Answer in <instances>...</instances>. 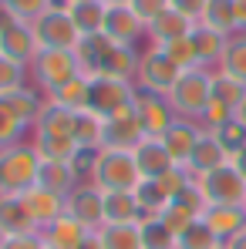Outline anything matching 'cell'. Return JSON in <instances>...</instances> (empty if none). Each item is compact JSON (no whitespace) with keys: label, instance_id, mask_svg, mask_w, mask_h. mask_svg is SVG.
Here are the masks:
<instances>
[{"label":"cell","instance_id":"1","mask_svg":"<svg viewBox=\"0 0 246 249\" xmlns=\"http://www.w3.org/2000/svg\"><path fill=\"white\" fill-rule=\"evenodd\" d=\"M88 182L95 189H101V192H135L138 182H142V172L135 165L132 152L98 148V159H95V168H91Z\"/></svg>","mask_w":246,"mask_h":249},{"label":"cell","instance_id":"2","mask_svg":"<svg viewBox=\"0 0 246 249\" xmlns=\"http://www.w3.org/2000/svg\"><path fill=\"white\" fill-rule=\"evenodd\" d=\"M41 155L34 152L31 138H20L7 148H0V185L3 192H27L38 185Z\"/></svg>","mask_w":246,"mask_h":249},{"label":"cell","instance_id":"3","mask_svg":"<svg viewBox=\"0 0 246 249\" xmlns=\"http://www.w3.org/2000/svg\"><path fill=\"white\" fill-rule=\"evenodd\" d=\"M165 98H169V105L175 108L179 118L199 122L203 111H206V105L212 101V71H206V68L182 71V78L175 81V88H172Z\"/></svg>","mask_w":246,"mask_h":249},{"label":"cell","instance_id":"4","mask_svg":"<svg viewBox=\"0 0 246 249\" xmlns=\"http://www.w3.org/2000/svg\"><path fill=\"white\" fill-rule=\"evenodd\" d=\"M27 71H31V84L44 94H54L61 84L84 74L75 51H38V57L31 61Z\"/></svg>","mask_w":246,"mask_h":249},{"label":"cell","instance_id":"5","mask_svg":"<svg viewBox=\"0 0 246 249\" xmlns=\"http://www.w3.org/2000/svg\"><path fill=\"white\" fill-rule=\"evenodd\" d=\"M182 78V68L169 61L162 47L149 44L142 51V61H138V71H135V88L138 91H152V94H169L175 81Z\"/></svg>","mask_w":246,"mask_h":249},{"label":"cell","instance_id":"6","mask_svg":"<svg viewBox=\"0 0 246 249\" xmlns=\"http://www.w3.org/2000/svg\"><path fill=\"white\" fill-rule=\"evenodd\" d=\"M31 27H34V37H38L41 51H75L78 41H81V31L75 27V20H71L68 10L47 7Z\"/></svg>","mask_w":246,"mask_h":249},{"label":"cell","instance_id":"7","mask_svg":"<svg viewBox=\"0 0 246 249\" xmlns=\"http://www.w3.org/2000/svg\"><path fill=\"white\" fill-rule=\"evenodd\" d=\"M206 206H243L246 202V178L233 168V162L216 172H206L196 178Z\"/></svg>","mask_w":246,"mask_h":249},{"label":"cell","instance_id":"8","mask_svg":"<svg viewBox=\"0 0 246 249\" xmlns=\"http://www.w3.org/2000/svg\"><path fill=\"white\" fill-rule=\"evenodd\" d=\"M135 94L138 88L135 81H125V78H108V74H91V108L98 115H115L122 108L135 105Z\"/></svg>","mask_w":246,"mask_h":249},{"label":"cell","instance_id":"9","mask_svg":"<svg viewBox=\"0 0 246 249\" xmlns=\"http://www.w3.org/2000/svg\"><path fill=\"white\" fill-rule=\"evenodd\" d=\"M38 37H34V27L27 20H17V17H3L0 14V54L17 61V64H27L38 57Z\"/></svg>","mask_w":246,"mask_h":249},{"label":"cell","instance_id":"10","mask_svg":"<svg viewBox=\"0 0 246 249\" xmlns=\"http://www.w3.org/2000/svg\"><path fill=\"white\" fill-rule=\"evenodd\" d=\"M64 215L81 222L84 229H101L105 226V192L95 189L91 182H81L75 192L64 196Z\"/></svg>","mask_w":246,"mask_h":249},{"label":"cell","instance_id":"11","mask_svg":"<svg viewBox=\"0 0 246 249\" xmlns=\"http://www.w3.org/2000/svg\"><path fill=\"white\" fill-rule=\"evenodd\" d=\"M135 115H138V122H142L149 138H162L169 131V124L179 118L175 108L169 105V98L165 94H152V91H138L135 94Z\"/></svg>","mask_w":246,"mask_h":249},{"label":"cell","instance_id":"12","mask_svg":"<svg viewBox=\"0 0 246 249\" xmlns=\"http://www.w3.org/2000/svg\"><path fill=\"white\" fill-rule=\"evenodd\" d=\"M142 138H149V135H145V128H142V122H138V115H135V105L105 118V145H101V148L132 152Z\"/></svg>","mask_w":246,"mask_h":249},{"label":"cell","instance_id":"13","mask_svg":"<svg viewBox=\"0 0 246 249\" xmlns=\"http://www.w3.org/2000/svg\"><path fill=\"white\" fill-rule=\"evenodd\" d=\"M115 44H125V47H138V41L145 37V24L142 17L128 7V3H108V17H105V31Z\"/></svg>","mask_w":246,"mask_h":249},{"label":"cell","instance_id":"14","mask_svg":"<svg viewBox=\"0 0 246 249\" xmlns=\"http://www.w3.org/2000/svg\"><path fill=\"white\" fill-rule=\"evenodd\" d=\"M0 105L17 118V124H20L24 131H31V128L38 124V118H41L44 105H47V94L38 91L34 84H24V88H17V91H10V94H3V98H0Z\"/></svg>","mask_w":246,"mask_h":249},{"label":"cell","instance_id":"15","mask_svg":"<svg viewBox=\"0 0 246 249\" xmlns=\"http://www.w3.org/2000/svg\"><path fill=\"white\" fill-rule=\"evenodd\" d=\"M0 232L3 236H27V232H41V226L34 222L24 192H3L0 196Z\"/></svg>","mask_w":246,"mask_h":249},{"label":"cell","instance_id":"16","mask_svg":"<svg viewBox=\"0 0 246 249\" xmlns=\"http://www.w3.org/2000/svg\"><path fill=\"white\" fill-rule=\"evenodd\" d=\"M203 124L199 122H189V118H175V122L169 124V131L162 135V145L169 148V155H172V162L175 165H189V155H192V148L199 145V138H203Z\"/></svg>","mask_w":246,"mask_h":249},{"label":"cell","instance_id":"17","mask_svg":"<svg viewBox=\"0 0 246 249\" xmlns=\"http://www.w3.org/2000/svg\"><path fill=\"white\" fill-rule=\"evenodd\" d=\"M132 159H135V165L142 172V178H162L165 172L175 168L169 148L162 145V138H142V142L132 148Z\"/></svg>","mask_w":246,"mask_h":249},{"label":"cell","instance_id":"18","mask_svg":"<svg viewBox=\"0 0 246 249\" xmlns=\"http://www.w3.org/2000/svg\"><path fill=\"white\" fill-rule=\"evenodd\" d=\"M192 27H196V20H189L186 14H179V10H165V14H159L149 27H145V41L155 44V47H162V44L169 41H179V37H189L192 34Z\"/></svg>","mask_w":246,"mask_h":249},{"label":"cell","instance_id":"19","mask_svg":"<svg viewBox=\"0 0 246 249\" xmlns=\"http://www.w3.org/2000/svg\"><path fill=\"white\" fill-rule=\"evenodd\" d=\"M189 41H192V47H196L199 68L216 71V68H219V61H223V54H226L229 37H226V34H219V31H212V27L196 24V27H192V34H189Z\"/></svg>","mask_w":246,"mask_h":249},{"label":"cell","instance_id":"20","mask_svg":"<svg viewBox=\"0 0 246 249\" xmlns=\"http://www.w3.org/2000/svg\"><path fill=\"white\" fill-rule=\"evenodd\" d=\"M229 165V155H226V148L216 142V135L212 131H203V138H199V145L192 148V155H189V172H192V178H199L206 172H216V168Z\"/></svg>","mask_w":246,"mask_h":249},{"label":"cell","instance_id":"21","mask_svg":"<svg viewBox=\"0 0 246 249\" xmlns=\"http://www.w3.org/2000/svg\"><path fill=\"white\" fill-rule=\"evenodd\" d=\"M203 222L223 239V243H229L236 232L246 229V209L243 206H206Z\"/></svg>","mask_w":246,"mask_h":249},{"label":"cell","instance_id":"22","mask_svg":"<svg viewBox=\"0 0 246 249\" xmlns=\"http://www.w3.org/2000/svg\"><path fill=\"white\" fill-rule=\"evenodd\" d=\"M91 229H84L81 222H75L71 215H61V219H54L51 226H44L41 229V239L47 249H78L84 236H88Z\"/></svg>","mask_w":246,"mask_h":249},{"label":"cell","instance_id":"23","mask_svg":"<svg viewBox=\"0 0 246 249\" xmlns=\"http://www.w3.org/2000/svg\"><path fill=\"white\" fill-rule=\"evenodd\" d=\"M24 199H27V209H31V215H34V222H38L41 229H44V226H51L54 219L64 215V196L47 192V189H41V185L27 189Z\"/></svg>","mask_w":246,"mask_h":249},{"label":"cell","instance_id":"24","mask_svg":"<svg viewBox=\"0 0 246 249\" xmlns=\"http://www.w3.org/2000/svg\"><path fill=\"white\" fill-rule=\"evenodd\" d=\"M38 185L47 189V192H57V196H68L81 185L78 172L71 168V162H41V172H38Z\"/></svg>","mask_w":246,"mask_h":249},{"label":"cell","instance_id":"25","mask_svg":"<svg viewBox=\"0 0 246 249\" xmlns=\"http://www.w3.org/2000/svg\"><path fill=\"white\" fill-rule=\"evenodd\" d=\"M75 142L78 148H91L98 152L105 145V115H98L95 108H84V111H75Z\"/></svg>","mask_w":246,"mask_h":249},{"label":"cell","instance_id":"26","mask_svg":"<svg viewBox=\"0 0 246 249\" xmlns=\"http://www.w3.org/2000/svg\"><path fill=\"white\" fill-rule=\"evenodd\" d=\"M112 47H115V41L108 34H84L81 41H78V47H75L78 64H81L84 74H98V68L105 64V57L112 54Z\"/></svg>","mask_w":246,"mask_h":249},{"label":"cell","instance_id":"27","mask_svg":"<svg viewBox=\"0 0 246 249\" xmlns=\"http://www.w3.org/2000/svg\"><path fill=\"white\" fill-rule=\"evenodd\" d=\"M68 14H71V20H75V27L84 34H101L105 31V17H108V3L105 0H75L71 7H68Z\"/></svg>","mask_w":246,"mask_h":249},{"label":"cell","instance_id":"28","mask_svg":"<svg viewBox=\"0 0 246 249\" xmlns=\"http://www.w3.org/2000/svg\"><path fill=\"white\" fill-rule=\"evenodd\" d=\"M31 145H34V152L41 155V162H71V159L78 155V142H75V138H64V135L31 131Z\"/></svg>","mask_w":246,"mask_h":249},{"label":"cell","instance_id":"29","mask_svg":"<svg viewBox=\"0 0 246 249\" xmlns=\"http://www.w3.org/2000/svg\"><path fill=\"white\" fill-rule=\"evenodd\" d=\"M138 61H142V51H138V47H125V44H115V47H112V54L105 57V64L98 68V74H108V78H125V81H135ZM88 78H91V74H88Z\"/></svg>","mask_w":246,"mask_h":249},{"label":"cell","instance_id":"30","mask_svg":"<svg viewBox=\"0 0 246 249\" xmlns=\"http://www.w3.org/2000/svg\"><path fill=\"white\" fill-rule=\"evenodd\" d=\"M47 101L68 108V111H84V108H91V78H88V74L71 78L68 84H61L54 94H47Z\"/></svg>","mask_w":246,"mask_h":249},{"label":"cell","instance_id":"31","mask_svg":"<svg viewBox=\"0 0 246 249\" xmlns=\"http://www.w3.org/2000/svg\"><path fill=\"white\" fill-rule=\"evenodd\" d=\"M142 206L135 192H105V226L112 222H142Z\"/></svg>","mask_w":246,"mask_h":249},{"label":"cell","instance_id":"32","mask_svg":"<svg viewBox=\"0 0 246 249\" xmlns=\"http://www.w3.org/2000/svg\"><path fill=\"white\" fill-rule=\"evenodd\" d=\"M199 24L226 34V37H233L236 34V0H209L203 17H199Z\"/></svg>","mask_w":246,"mask_h":249},{"label":"cell","instance_id":"33","mask_svg":"<svg viewBox=\"0 0 246 249\" xmlns=\"http://www.w3.org/2000/svg\"><path fill=\"white\" fill-rule=\"evenodd\" d=\"M31 131H41V135H64V138H75L71 131H75V111H68V108H61V105H54V101H47L41 111V118L38 124L31 128Z\"/></svg>","mask_w":246,"mask_h":249},{"label":"cell","instance_id":"34","mask_svg":"<svg viewBox=\"0 0 246 249\" xmlns=\"http://www.w3.org/2000/svg\"><path fill=\"white\" fill-rule=\"evenodd\" d=\"M138 232H142V249H175L179 246V236L165 226L159 215H142Z\"/></svg>","mask_w":246,"mask_h":249},{"label":"cell","instance_id":"35","mask_svg":"<svg viewBox=\"0 0 246 249\" xmlns=\"http://www.w3.org/2000/svg\"><path fill=\"white\" fill-rule=\"evenodd\" d=\"M98 236H101V246L105 249H142L138 222H112V226H101Z\"/></svg>","mask_w":246,"mask_h":249},{"label":"cell","instance_id":"36","mask_svg":"<svg viewBox=\"0 0 246 249\" xmlns=\"http://www.w3.org/2000/svg\"><path fill=\"white\" fill-rule=\"evenodd\" d=\"M212 98L216 101H223L226 108H233V111H240V105L246 101V81L240 78H233V74H226V71H212Z\"/></svg>","mask_w":246,"mask_h":249},{"label":"cell","instance_id":"37","mask_svg":"<svg viewBox=\"0 0 246 249\" xmlns=\"http://www.w3.org/2000/svg\"><path fill=\"white\" fill-rule=\"evenodd\" d=\"M135 199H138V206H142L145 215H159V212L172 202L159 178H142V182H138V189H135Z\"/></svg>","mask_w":246,"mask_h":249},{"label":"cell","instance_id":"38","mask_svg":"<svg viewBox=\"0 0 246 249\" xmlns=\"http://www.w3.org/2000/svg\"><path fill=\"white\" fill-rule=\"evenodd\" d=\"M212 135H216V142L226 148V155H229V162L240 155L246 148V124L240 118H229V122H223L219 128H212Z\"/></svg>","mask_w":246,"mask_h":249},{"label":"cell","instance_id":"39","mask_svg":"<svg viewBox=\"0 0 246 249\" xmlns=\"http://www.w3.org/2000/svg\"><path fill=\"white\" fill-rule=\"evenodd\" d=\"M219 71H226V74L246 81V34H233V37H229L226 54H223V61H219Z\"/></svg>","mask_w":246,"mask_h":249},{"label":"cell","instance_id":"40","mask_svg":"<svg viewBox=\"0 0 246 249\" xmlns=\"http://www.w3.org/2000/svg\"><path fill=\"white\" fill-rule=\"evenodd\" d=\"M219 246H223V239L199 219V222H192V226L179 236V246L175 249H219Z\"/></svg>","mask_w":246,"mask_h":249},{"label":"cell","instance_id":"41","mask_svg":"<svg viewBox=\"0 0 246 249\" xmlns=\"http://www.w3.org/2000/svg\"><path fill=\"white\" fill-rule=\"evenodd\" d=\"M24 84H31L27 64H17V61H10V57L0 54V98L10 94V91H17V88H24Z\"/></svg>","mask_w":246,"mask_h":249},{"label":"cell","instance_id":"42","mask_svg":"<svg viewBox=\"0 0 246 249\" xmlns=\"http://www.w3.org/2000/svg\"><path fill=\"white\" fill-rule=\"evenodd\" d=\"M44 10H47V0H0L3 17H17V20H27V24H34Z\"/></svg>","mask_w":246,"mask_h":249},{"label":"cell","instance_id":"43","mask_svg":"<svg viewBox=\"0 0 246 249\" xmlns=\"http://www.w3.org/2000/svg\"><path fill=\"white\" fill-rule=\"evenodd\" d=\"M162 51L169 54V61H172V64H179L182 71H192V68H199L196 47H192V41H189V37H179V41L162 44Z\"/></svg>","mask_w":246,"mask_h":249},{"label":"cell","instance_id":"44","mask_svg":"<svg viewBox=\"0 0 246 249\" xmlns=\"http://www.w3.org/2000/svg\"><path fill=\"white\" fill-rule=\"evenodd\" d=\"M229 118H236V111H233V108H226L223 101H216V98H212V101L206 105V111H203V118H199V124H203L206 131H212V128H219V124L229 122Z\"/></svg>","mask_w":246,"mask_h":249},{"label":"cell","instance_id":"45","mask_svg":"<svg viewBox=\"0 0 246 249\" xmlns=\"http://www.w3.org/2000/svg\"><path fill=\"white\" fill-rule=\"evenodd\" d=\"M24 135H27V131H24V128L17 124V118H14V115H10V111H7V108L0 105V148H7V145L20 142Z\"/></svg>","mask_w":246,"mask_h":249},{"label":"cell","instance_id":"46","mask_svg":"<svg viewBox=\"0 0 246 249\" xmlns=\"http://www.w3.org/2000/svg\"><path fill=\"white\" fill-rule=\"evenodd\" d=\"M128 7H132V10L142 17V24L149 27L159 14H165V10H169V0H128Z\"/></svg>","mask_w":246,"mask_h":249},{"label":"cell","instance_id":"47","mask_svg":"<svg viewBox=\"0 0 246 249\" xmlns=\"http://www.w3.org/2000/svg\"><path fill=\"white\" fill-rule=\"evenodd\" d=\"M95 159H98V152H91V148H78V155L71 159V168L78 172V178H81V182H88V178H91Z\"/></svg>","mask_w":246,"mask_h":249},{"label":"cell","instance_id":"48","mask_svg":"<svg viewBox=\"0 0 246 249\" xmlns=\"http://www.w3.org/2000/svg\"><path fill=\"white\" fill-rule=\"evenodd\" d=\"M0 249H44L41 232H27V236H7Z\"/></svg>","mask_w":246,"mask_h":249},{"label":"cell","instance_id":"49","mask_svg":"<svg viewBox=\"0 0 246 249\" xmlns=\"http://www.w3.org/2000/svg\"><path fill=\"white\" fill-rule=\"evenodd\" d=\"M206 3H209V0H169V7H172V10L186 14V17H189V20H196V24H199V17H203Z\"/></svg>","mask_w":246,"mask_h":249},{"label":"cell","instance_id":"50","mask_svg":"<svg viewBox=\"0 0 246 249\" xmlns=\"http://www.w3.org/2000/svg\"><path fill=\"white\" fill-rule=\"evenodd\" d=\"M236 34H246V0H236Z\"/></svg>","mask_w":246,"mask_h":249},{"label":"cell","instance_id":"51","mask_svg":"<svg viewBox=\"0 0 246 249\" xmlns=\"http://www.w3.org/2000/svg\"><path fill=\"white\" fill-rule=\"evenodd\" d=\"M78 249H105V246H101V236H98V229H95V232H88L81 243H78Z\"/></svg>","mask_w":246,"mask_h":249},{"label":"cell","instance_id":"52","mask_svg":"<svg viewBox=\"0 0 246 249\" xmlns=\"http://www.w3.org/2000/svg\"><path fill=\"white\" fill-rule=\"evenodd\" d=\"M223 246H226V249H246V229H243V232H236V236H233L229 243H223Z\"/></svg>","mask_w":246,"mask_h":249},{"label":"cell","instance_id":"53","mask_svg":"<svg viewBox=\"0 0 246 249\" xmlns=\"http://www.w3.org/2000/svg\"><path fill=\"white\" fill-rule=\"evenodd\" d=\"M233 168H236V172H240V175L246 178V148L240 152V155H236V159H233Z\"/></svg>","mask_w":246,"mask_h":249},{"label":"cell","instance_id":"54","mask_svg":"<svg viewBox=\"0 0 246 249\" xmlns=\"http://www.w3.org/2000/svg\"><path fill=\"white\" fill-rule=\"evenodd\" d=\"M236 118H240V122L246 124V101H243V105H240V111H236Z\"/></svg>","mask_w":246,"mask_h":249},{"label":"cell","instance_id":"55","mask_svg":"<svg viewBox=\"0 0 246 249\" xmlns=\"http://www.w3.org/2000/svg\"><path fill=\"white\" fill-rule=\"evenodd\" d=\"M105 3H128V0H105Z\"/></svg>","mask_w":246,"mask_h":249},{"label":"cell","instance_id":"56","mask_svg":"<svg viewBox=\"0 0 246 249\" xmlns=\"http://www.w3.org/2000/svg\"><path fill=\"white\" fill-rule=\"evenodd\" d=\"M3 239H7V236H3V232H0V246H3Z\"/></svg>","mask_w":246,"mask_h":249},{"label":"cell","instance_id":"57","mask_svg":"<svg viewBox=\"0 0 246 249\" xmlns=\"http://www.w3.org/2000/svg\"><path fill=\"white\" fill-rule=\"evenodd\" d=\"M0 196H3V185H0Z\"/></svg>","mask_w":246,"mask_h":249},{"label":"cell","instance_id":"58","mask_svg":"<svg viewBox=\"0 0 246 249\" xmlns=\"http://www.w3.org/2000/svg\"><path fill=\"white\" fill-rule=\"evenodd\" d=\"M68 3H75V0H68Z\"/></svg>","mask_w":246,"mask_h":249},{"label":"cell","instance_id":"59","mask_svg":"<svg viewBox=\"0 0 246 249\" xmlns=\"http://www.w3.org/2000/svg\"><path fill=\"white\" fill-rule=\"evenodd\" d=\"M219 249H226V246H219Z\"/></svg>","mask_w":246,"mask_h":249},{"label":"cell","instance_id":"60","mask_svg":"<svg viewBox=\"0 0 246 249\" xmlns=\"http://www.w3.org/2000/svg\"><path fill=\"white\" fill-rule=\"evenodd\" d=\"M243 209H246V202H243Z\"/></svg>","mask_w":246,"mask_h":249},{"label":"cell","instance_id":"61","mask_svg":"<svg viewBox=\"0 0 246 249\" xmlns=\"http://www.w3.org/2000/svg\"><path fill=\"white\" fill-rule=\"evenodd\" d=\"M44 249H47V246H44Z\"/></svg>","mask_w":246,"mask_h":249}]
</instances>
